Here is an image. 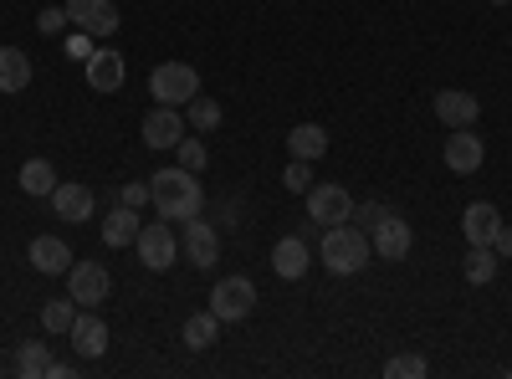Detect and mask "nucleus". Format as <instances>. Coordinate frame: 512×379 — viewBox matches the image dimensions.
Masks as SVG:
<instances>
[{
    "instance_id": "obj_1",
    "label": "nucleus",
    "mask_w": 512,
    "mask_h": 379,
    "mask_svg": "<svg viewBox=\"0 0 512 379\" xmlns=\"http://www.w3.org/2000/svg\"><path fill=\"white\" fill-rule=\"evenodd\" d=\"M354 221H359V231L369 236V246H374L379 262H405V257H410L415 231H410V221L400 216V210H390V205H354Z\"/></svg>"
},
{
    "instance_id": "obj_2",
    "label": "nucleus",
    "mask_w": 512,
    "mask_h": 379,
    "mask_svg": "<svg viewBox=\"0 0 512 379\" xmlns=\"http://www.w3.org/2000/svg\"><path fill=\"white\" fill-rule=\"evenodd\" d=\"M149 195H154V210L164 221H190L205 210V190L195 180V170H159L149 175Z\"/></svg>"
},
{
    "instance_id": "obj_3",
    "label": "nucleus",
    "mask_w": 512,
    "mask_h": 379,
    "mask_svg": "<svg viewBox=\"0 0 512 379\" xmlns=\"http://www.w3.org/2000/svg\"><path fill=\"white\" fill-rule=\"evenodd\" d=\"M318 257H323V267L333 272V277H354V272H364L369 267V257H374V246H369V236L359 231V226H323V241H318Z\"/></svg>"
},
{
    "instance_id": "obj_4",
    "label": "nucleus",
    "mask_w": 512,
    "mask_h": 379,
    "mask_svg": "<svg viewBox=\"0 0 512 379\" xmlns=\"http://www.w3.org/2000/svg\"><path fill=\"white\" fill-rule=\"evenodd\" d=\"M195 93H200V72L185 67V62H159L149 72V98L164 103V108H185Z\"/></svg>"
},
{
    "instance_id": "obj_5",
    "label": "nucleus",
    "mask_w": 512,
    "mask_h": 379,
    "mask_svg": "<svg viewBox=\"0 0 512 379\" xmlns=\"http://www.w3.org/2000/svg\"><path fill=\"white\" fill-rule=\"evenodd\" d=\"M210 313H216L221 323H241L256 313V282L251 277H221L216 287H210Z\"/></svg>"
},
{
    "instance_id": "obj_6",
    "label": "nucleus",
    "mask_w": 512,
    "mask_h": 379,
    "mask_svg": "<svg viewBox=\"0 0 512 379\" xmlns=\"http://www.w3.org/2000/svg\"><path fill=\"white\" fill-rule=\"evenodd\" d=\"M308 221L313 226H344L354 221V195L338 185V180H323L308 190Z\"/></svg>"
},
{
    "instance_id": "obj_7",
    "label": "nucleus",
    "mask_w": 512,
    "mask_h": 379,
    "mask_svg": "<svg viewBox=\"0 0 512 379\" xmlns=\"http://www.w3.org/2000/svg\"><path fill=\"white\" fill-rule=\"evenodd\" d=\"M108 292H113V277H108L103 262H72L67 267V298L77 308H98Z\"/></svg>"
},
{
    "instance_id": "obj_8",
    "label": "nucleus",
    "mask_w": 512,
    "mask_h": 379,
    "mask_svg": "<svg viewBox=\"0 0 512 379\" xmlns=\"http://www.w3.org/2000/svg\"><path fill=\"white\" fill-rule=\"evenodd\" d=\"M139 262L149 267V272H164V267H175V251H180V241H175V226H169L164 216L159 221H149V226H139Z\"/></svg>"
},
{
    "instance_id": "obj_9",
    "label": "nucleus",
    "mask_w": 512,
    "mask_h": 379,
    "mask_svg": "<svg viewBox=\"0 0 512 379\" xmlns=\"http://www.w3.org/2000/svg\"><path fill=\"white\" fill-rule=\"evenodd\" d=\"M180 246H185V262H190V267H200V272H210V267L221 262V236H216V226L200 221V216H190V221H185Z\"/></svg>"
},
{
    "instance_id": "obj_10",
    "label": "nucleus",
    "mask_w": 512,
    "mask_h": 379,
    "mask_svg": "<svg viewBox=\"0 0 512 379\" xmlns=\"http://www.w3.org/2000/svg\"><path fill=\"white\" fill-rule=\"evenodd\" d=\"M67 21L88 36H113L118 31V6L113 0H67Z\"/></svg>"
},
{
    "instance_id": "obj_11",
    "label": "nucleus",
    "mask_w": 512,
    "mask_h": 379,
    "mask_svg": "<svg viewBox=\"0 0 512 379\" xmlns=\"http://www.w3.org/2000/svg\"><path fill=\"white\" fill-rule=\"evenodd\" d=\"M441 159H446V170H451V175H477V170H482V159H487V149H482V139H477L472 129H451Z\"/></svg>"
},
{
    "instance_id": "obj_12",
    "label": "nucleus",
    "mask_w": 512,
    "mask_h": 379,
    "mask_svg": "<svg viewBox=\"0 0 512 379\" xmlns=\"http://www.w3.org/2000/svg\"><path fill=\"white\" fill-rule=\"evenodd\" d=\"M180 139H185V113L154 103V113L144 118V144H149V149H175Z\"/></svg>"
},
{
    "instance_id": "obj_13",
    "label": "nucleus",
    "mask_w": 512,
    "mask_h": 379,
    "mask_svg": "<svg viewBox=\"0 0 512 379\" xmlns=\"http://www.w3.org/2000/svg\"><path fill=\"white\" fill-rule=\"evenodd\" d=\"M52 205H57V216H62V221L88 226V221H93V210H98V195H93L88 185L67 180V185H57V190H52Z\"/></svg>"
},
{
    "instance_id": "obj_14",
    "label": "nucleus",
    "mask_w": 512,
    "mask_h": 379,
    "mask_svg": "<svg viewBox=\"0 0 512 379\" xmlns=\"http://www.w3.org/2000/svg\"><path fill=\"white\" fill-rule=\"evenodd\" d=\"M123 72H128L123 52H118V47H98V52L88 57V88H93V93H118V88H123Z\"/></svg>"
},
{
    "instance_id": "obj_15",
    "label": "nucleus",
    "mask_w": 512,
    "mask_h": 379,
    "mask_svg": "<svg viewBox=\"0 0 512 379\" xmlns=\"http://www.w3.org/2000/svg\"><path fill=\"white\" fill-rule=\"evenodd\" d=\"M72 349H77L82 359H103V354H108V323H103L93 308L77 313V323H72Z\"/></svg>"
},
{
    "instance_id": "obj_16",
    "label": "nucleus",
    "mask_w": 512,
    "mask_h": 379,
    "mask_svg": "<svg viewBox=\"0 0 512 379\" xmlns=\"http://www.w3.org/2000/svg\"><path fill=\"white\" fill-rule=\"evenodd\" d=\"M477 113H482V103L472 93H461V88H441L436 93V118L446 123V129H472Z\"/></svg>"
},
{
    "instance_id": "obj_17",
    "label": "nucleus",
    "mask_w": 512,
    "mask_h": 379,
    "mask_svg": "<svg viewBox=\"0 0 512 379\" xmlns=\"http://www.w3.org/2000/svg\"><path fill=\"white\" fill-rule=\"evenodd\" d=\"M308 267H313V257H308V241H303V236H282V241L272 246V272H277V277L303 282Z\"/></svg>"
},
{
    "instance_id": "obj_18",
    "label": "nucleus",
    "mask_w": 512,
    "mask_h": 379,
    "mask_svg": "<svg viewBox=\"0 0 512 379\" xmlns=\"http://www.w3.org/2000/svg\"><path fill=\"white\" fill-rule=\"evenodd\" d=\"M26 257H31V267H36V272H47V277H67V267H72V246H67L62 236H36Z\"/></svg>"
},
{
    "instance_id": "obj_19",
    "label": "nucleus",
    "mask_w": 512,
    "mask_h": 379,
    "mask_svg": "<svg viewBox=\"0 0 512 379\" xmlns=\"http://www.w3.org/2000/svg\"><path fill=\"white\" fill-rule=\"evenodd\" d=\"M497 226H502V216H497V205H487V200H472V205L461 210V231H466V246H492Z\"/></svg>"
},
{
    "instance_id": "obj_20",
    "label": "nucleus",
    "mask_w": 512,
    "mask_h": 379,
    "mask_svg": "<svg viewBox=\"0 0 512 379\" xmlns=\"http://www.w3.org/2000/svg\"><path fill=\"white\" fill-rule=\"evenodd\" d=\"M103 241H108V246H134V241H139V210L118 200L108 216H103Z\"/></svg>"
},
{
    "instance_id": "obj_21",
    "label": "nucleus",
    "mask_w": 512,
    "mask_h": 379,
    "mask_svg": "<svg viewBox=\"0 0 512 379\" xmlns=\"http://www.w3.org/2000/svg\"><path fill=\"white\" fill-rule=\"evenodd\" d=\"M52 344H36V339H26V344H16V359H11V369L21 374V379H47L52 374Z\"/></svg>"
},
{
    "instance_id": "obj_22",
    "label": "nucleus",
    "mask_w": 512,
    "mask_h": 379,
    "mask_svg": "<svg viewBox=\"0 0 512 379\" xmlns=\"http://www.w3.org/2000/svg\"><path fill=\"white\" fill-rule=\"evenodd\" d=\"M287 149H292V159H323L328 154V129L323 123H297V129L287 134Z\"/></svg>"
},
{
    "instance_id": "obj_23",
    "label": "nucleus",
    "mask_w": 512,
    "mask_h": 379,
    "mask_svg": "<svg viewBox=\"0 0 512 379\" xmlns=\"http://www.w3.org/2000/svg\"><path fill=\"white\" fill-rule=\"evenodd\" d=\"M31 82V57L21 47H0V93H21Z\"/></svg>"
},
{
    "instance_id": "obj_24",
    "label": "nucleus",
    "mask_w": 512,
    "mask_h": 379,
    "mask_svg": "<svg viewBox=\"0 0 512 379\" xmlns=\"http://www.w3.org/2000/svg\"><path fill=\"white\" fill-rule=\"evenodd\" d=\"M497 251L492 246H472V251H466V257H461V277L466 282H472V287H487L492 277H497Z\"/></svg>"
},
{
    "instance_id": "obj_25",
    "label": "nucleus",
    "mask_w": 512,
    "mask_h": 379,
    "mask_svg": "<svg viewBox=\"0 0 512 379\" xmlns=\"http://www.w3.org/2000/svg\"><path fill=\"white\" fill-rule=\"evenodd\" d=\"M216 328H221V318L205 308V313H190V318H185V333H180V339H185V349H195V354H200V349L216 344Z\"/></svg>"
},
{
    "instance_id": "obj_26",
    "label": "nucleus",
    "mask_w": 512,
    "mask_h": 379,
    "mask_svg": "<svg viewBox=\"0 0 512 379\" xmlns=\"http://www.w3.org/2000/svg\"><path fill=\"white\" fill-rule=\"evenodd\" d=\"M21 190H26V195H52V190H57L52 159H26V164H21Z\"/></svg>"
},
{
    "instance_id": "obj_27",
    "label": "nucleus",
    "mask_w": 512,
    "mask_h": 379,
    "mask_svg": "<svg viewBox=\"0 0 512 379\" xmlns=\"http://www.w3.org/2000/svg\"><path fill=\"white\" fill-rule=\"evenodd\" d=\"M77 303L72 298H57V303H47V308H41V328H47V333H72V323H77Z\"/></svg>"
},
{
    "instance_id": "obj_28",
    "label": "nucleus",
    "mask_w": 512,
    "mask_h": 379,
    "mask_svg": "<svg viewBox=\"0 0 512 379\" xmlns=\"http://www.w3.org/2000/svg\"><path fill=\"white\" fill-rule=\"evenodd\" d=\"M425 354H395L390 364H384V379H425Z\"/></svg>"
},
{
    "instance_id": "obj_29",
    "label": "nucleus",
    "mask_w": 512,
    "mask_h": 379,
    "mask_svg": "<svg viewBox=\"0 0 512 379\" xmlns=\"http://www.w3.org/2000/svg\"><path fill=\"white\" fill-rule=\"evenodd\" d=\"M185 108H190V123H195V129H216V123H221V103H216V98H200V93H195Z\"/></svg>"
},
{
    "instance_id": "obj_30",
    "label": "nucleus",
    "mask_w": 512,
    "mask_h": 379,
    "mask_svg": "<svg viewBox=\"0 0 512 379\" xmlns=\"http://www.w3.org/2000/svg\"><path fill=\"white\" fill-rule=\"evenodd\" d=\"M282 185H287L292 195H308V190H313V170H308V159H292L287 170H282Z\"/></svg>"
},
{
    "instance_id": "obj_31",
    "label": "nucleus",
    "mask_w": 512,
    "mask_h": 379,
    "mask_svg": "<svg viewBox=\"0 0 512 379\" xmlns=\"http://www.w3.org/2000/svg\"><path fill=\"white\" fill-rule=\"evenodd\" d=\"M175 159H180V170H195V175H200L210 154H205V144H200V139H180V144H175Z\"/></svg>"
},
{
    "instance_id": "obj_32",
    "label": "nucleus",
    "mask_w": 512,
    "mask_h": 379,
    "mask_svg": "<svg viewBox=\"0 0 512 379\" xmlns=\"http://www.w3.org/2000/svg\"><path fill=\"white\" fill-rule=\"evenodd\" d=\"M62 26H67V6H47L36 16V31L41 36H62Z\"/></svg>"
},
{
    "instance_id": "obj_33",
    "label": "nucleus",
    "mask_w": 512,
    "mask_h": 379,
    "mask_svg": "<svg viewBox=\"0 0 512 379\" xmlns=\"http://www.w3.org/2000/svg\"><path fill=\"white\" fill-rule=\"evenodd\" d=\"M118 200H123V205H134V210H139V205H154L149 185H139V180H134V185H123V190H118Z\"/></svg>"
},
{
    "instance_id": "obj_34",
    "label": "nucleus",
    "mask_w": 512,
    "mask_h": 379,
    "mask_svg": "<svg viewBox=\"0 0 512 379\" xmlns=\"http://www.w3.org/2000/svg\"><path fill=\"white\" fill-rule=\"evenodd\" d=\"M492 251H497V257H512V226H497V236H492Z\"/></svg>"
},
{
    "instance_id": "obj_35",
    "label": "nucleus",
    "mask_w": 512,
    "mask_h": 379,
    "mask_svg": "<svg viewBox=\"0 0 512 379\" xmlns=\"http://www.w3.org/2000/svg\"><path fill=\"white\" fill-rule=\"evenodd\" d=\"M492 6H512V0H492Z\"/></svg>"
},
{
    "instance_id": "obj_36",
    "label": "nucleus",
    "mask_w": 512,
    "mask_h": 379,
    "mask_svg": "<svg viewBox=\"0 0 512 379\" xmlns=\"http://www.w3.org/2000/svg\"><path fill=\"white\" fill-rule=\"evenodd\" d=\"M0 359H6V349H0Z\"/></svg>"
}]
</instances>
